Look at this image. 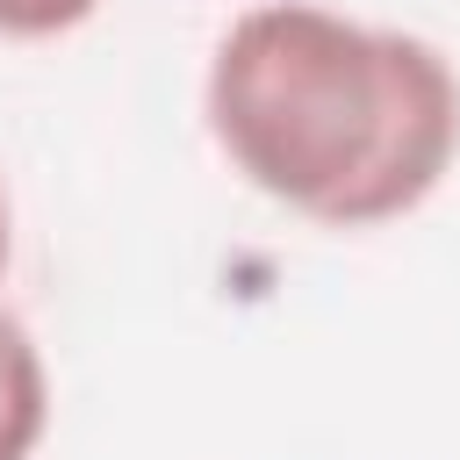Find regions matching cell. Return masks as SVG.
I'll return each instance as SVG.
<instances>
[{
	"instance_id": "6da1fadb",
	"label": "cell",
	"mask_w": 460,
	"mask_h": 460,
	"mask_svg": "<svg viewBox=\"0 0 460 460\" xmlns=\"http://www.w3.org/2000/svg\"><path fill=\"white\" fill-rule=\"evenodd\" d=\"M208 137L280 208L374 230L410 216L460 151V79L438 43L309 0L244 7L208 58Z\"/></svg>"
},
{
	"instance_id": "7a4b0ae2",
	"label": "cell",
	"mask_w": 460,
	"mask_h": 460,
	"mask_svg": "<svg viewBox=\"0 0 460 460\" xmlns=\"http://www.w3.org/2000/svg\"><path fill=\"white\" fill-rule=\"evenodd\" d=\"M50 431V374L22 316L0 309V460H29Z\"/></svg>"
},
{
	"instance_id": "3957f363",
	"label": "cell",
	"mask_w": 460,
	"mask_h": 460,
	"mask_svg": "<svg viewBox=\"0 0 460 460\" xmlns=\"http://www.w3.org/2000/svg\"><path fill=\"white\" fill-rule=\"evenodd\" d=\"M101 0H0V36L7 43H43V36H65L93 14Z\"/></svg>"
},
{
	"instance_id": "277c9868",
	"label": "cell",
	"mask_w": 460,
	"mask_h": 460,
	"mask_svg": "<svg viewBox=\"0 0 460 460\" xmlns=\"http://www.w3.org/2000/svg\"><path fill=\"white\" fill-rule=\"evenodd\" d=\"M0 273H7V194H0Z\"/></svg>"
}]
</instances>
